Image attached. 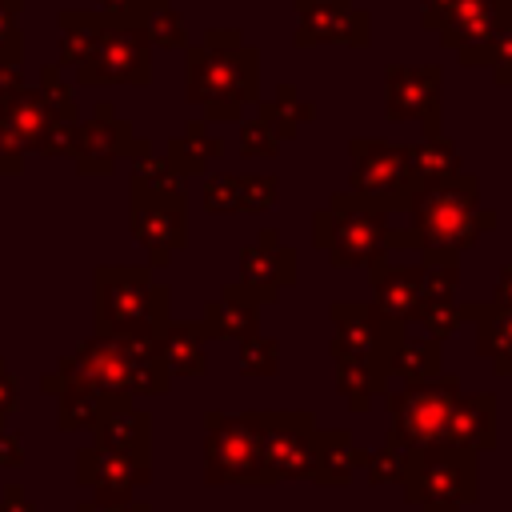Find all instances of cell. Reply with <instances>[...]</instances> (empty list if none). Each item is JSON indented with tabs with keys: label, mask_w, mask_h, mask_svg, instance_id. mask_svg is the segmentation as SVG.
<instances>
[{
	"label": "cell",
	"mask_w": 512,
	"mask_h": 512,
	"mask_svg": "<svg viewBox=\"0 0 512 512\" xmlns=\"http://www.w3.org/2000/svg\"><path fill=\"white\" fill-rule=\"evenodd\" d=\"M76 124H80V120H52V128L44 132V140H40L36 156H72Z\"/></svg>",
	"instance_id": "7dc6e473"
},
{
	"label": "cell",
	"mask_w": 512,
	"mask_h": 512,
	"mask_svg": "<svg viewBox=\"0 0 512 512\" xmlns=\"http://www.w3.org/2000/svg\"><path fill=\"white\" fill-rule=\"evenodd\" d=\"M160 356L168 364V376H204L208 372V352H204V332L200 324H184V320H168L156 336Z\"/></svg>",
	"instance_id": "f1b7e54d"
},
{
	"label": "cell",
	"mask_w": 512,
	"mask_h": 512,
	"mask_svg": "<svg viewBox=\"0 0 512 512\" xmlns=\"http://www.w3.org/2000/svg\"><path fill=\"white\" fill-rule=\"evenodd\" d=\"M316 432L320 428H316L312 412H264L260 456H264L268 488L280 480H304L312 472Z\"/></svg>",
	"instance_id": "4fadbf2b"
},
{
	"label": "cell",
	"mask_w": 512,
	"mask_h": 512,
	"mask_svg": "<svg viewBox=\"0 0 512 512\" xmlns=\"http://www.w3.org/2000/svg\"><path fill=\"white\" fill-rule=\"evenodd\" d=\"M128 224H132V240L148 252V268H164L188 244V212H184V200L132 196Z\"/></svg>",
	"instance_id": "2e32d148"
},
{
	"label": "cell",
	"mask_w": 512,
	"mask_h": 512,
	"mask_svg": "<svg viewBox=\"0 0 512 512\" xmlns=\"http://www.w3.org/2000/svg\"><path fill=\"white\" fill-rule=\"evenodd\" d=\"M152 152L148 140H140L132 132V124L124 116H116V108L108 100H100L92 108V116L84 124H76V144H72V160L84 176H104L116 168V160H136Z\"/></svg>",
	"instance_id": "7c38bea8"
},
{
	"label": "cell",
	"mask_w": 512,
	"mask_h": 512,
	"mask_svg": "<svg viewBox=\"0 0 512 512\" xmlns=\"http://www.w3.org/2000/svg\"><path fill=\"white\" fill-rule=\"evenodd\" d=\"M404 160H408L412 188L440 184V180L464 172V164H460V148H456L444 132H432V136H420L416 144H404Z\"/></svg>",
	"instance_id": "83f0119b"
},
{
	"label": "cell",
	"mask_w": 512,
	"mask_h": 512,
	"mask_svg": "<svg viewBox=\"0 0 512 512\" xmlns=\"http://www.w3.org/2000/svg\"><path fill=\"white\" fill-rule=\"evenodd\" d=\"M444 444L468 456H480L488 448H496V392H460L452 416H448V432Z\"/></svg>",
	"instance_id": "603a6c76"
},
{
	"label": "cell",
	"mask_w": 512,
	"mask_h": 512,
	"mask_svg": "<svg viewBox=\"0 0 512 512\" xmlns=\"http://www.w3.org/2000/svg\"><path fill=\"white\" fill-rule=\"evenodd\" d=\"M72 380H80V376H76V368H72V356H60V360H56V368L40 376V392H44V396H60Z\"/></svg>",
	"instance_id": "c3c4849f"
},
{
	"label": "cell",
	"mask_w": 512,
	"mask_h": 512,
	"mask_svg": "<svg viewBox=\"0 0 512 512\" xmlns=\"http://www.w3.org/2000/svg\"><path fill=\"white\" fill-rule=\"evenodd\" d=\"M144 4H148V0H100V12H108V16H128V20H140Z\"/></svg>",
	"instance_id": "9f6ffc18"
},
{
	"label": "cell",
	"mask_w": 512,
	"mask_h": 512,
	"mask_svg": "<svg viewBox=\"0 0 512 512\" xmlns=\"http://www.w3.org/2000/svg\"><path fill=\"white\" fill-rule=\"evenodd\" d=\"M260 308H264V296L248 284H224L216 300L204 304V316H200V332L204 340H248L260 332Z\"/></svg>",
	"instance_id": "44dd1931"
},
{
	"label": "cell",
	"mask_w": 512,
	"mask_h": 512,
	"mask_svg": "<svg viewBox=\"0 0 512 512\" xmlns=\"http://www.w3.org/2000/svg\"><path fill=\"white\" fill-rule=\"evenodd\" d=\"M364 464H368V452L352 440V432H344V428H320L316 432V456H312L308 480L320 484V488H340Z\"/></svg>",
	"instance_id": "d4e9b609"
},
{
	"label": "cell",
	"mask_w": 512,
	"mask_h": 512,
	"mask_svg": "<svg viewBox=\"0 0 512 512\" xmlns=\"http://www.w3.org/2000/svg\"><path fill=\"white\" fill-rule=\"evenodd\" d=\"M460 376L456 372H440L428 384H400L384 392L388 404V436L384 444L400 448V452H416V448H436L444 444L448 432V416L460 400Z\"/></svg>",
	"instance_id": "5b68a950"
},
{
	"label": "cell",
	"mask_w": 512,
	"mask_h": 512,
	"mask_svg": "<svg viewBox=\"0 0 512 512\" xmlns=\"http://www.w3.org/2000/svg\"><path fill=\"white\" fill-rule=\"evenodd\" d=\"M20 8H24V0H0V64H20V56H24Z\"/></svg>",
	"instance_id": "7bdbcfd3"
},
{
	"label": "cell",
	"mask_w": 512,
	"mask_h": 512,
	"mask_svg": "<svg viewBox=\"0 0 512 512\" xmlns=\"http://www.w3.org/2000/svg\"><path fill=\"white\" fill-rule=\"evenodd\" d=\"M92 316L100 336H160V328L172 320V292L152 276L148 264H100L92 272Z\"/></svg>",
	"instance_id": "277c9868"
},
{
	"label": "cell",
	"mask_w": 512,
	"mask_h": 512,
	"mask_svg": "<svg viewBox=\"0 0 512 512\" xmlns=\"http://www.w3.org/2000/svg\"><path fill=\"white\" fill-rule=\"evenodd\" d=\"M408 236L412 252L424 264H456L480 232H492L500 216L480 204V180L472 172H456L440 184H424L408 200Z\"/></svg>",
	"instance_id": "7a4b0ae2"
},
{
	"label": "cell",
	"mask_w": 512,
	"mask_h": 512,
	"mask_svg": "<svg viewBox=\"0 0 512 512\" xmlns=\"http://www.w3.org/2000/svg\"><path fill=\"white\" fill-rule=\"evenodd\" d=\"M296 12V48H316V44H348V48H368L372 40V16L356 8L352 0H292Z\"/></svg>",
	"instance_id": "5bb4252c"
},
{
	"label": "cell",
	"mask_w": 512,
	"mask_h": 512,
	"mask_svg": "<svg viewBox=\"0 0 512 512\" xmlns=\"http://www.w3.org/2000/svg\"><path fill=\"white\" fill-rule=\"evenodd\" d=\"M152 480V460H132L120 452H104L96 444L76 452V484L92 492L96 504H128L140 484Z\"/></svg>",
	"instance_id": "e0dca14e"
},
{
	"label": "cell",
	"mask_w": 512,
	"mask_h": 512,
	"mask_svg": "<svg viewBox=\"0 0 512 512\" xmlns=\"http://www.w3.org/2000/svg\"><path fill=\"white\" fill-rule=\"evenodd\" d=\"M0 512H36V504H32V496H28L20 484H4V492H0Z\"/></svg>",
	"instance_id": "f5cc1de1"
},
{
	"label": "cell",
	"mask_w": 512,
	"mask_h": 512,
	"mask_svg": "<svg viewBox=\"0 0 512 512\" xmlns=\"http://www.w3.org/2000/svg\"><path fill=\"white\" fill-rule=\"evenodd\" d=\"M328 320H332V340H328L332 360H360L380 376H388V356L400 344L404 324L384 316L372 300H332Z\"/></svg>",
	"instance_id": "30bf717a"
},
{
	"label": "cell",
	"mask_w": 512,
	"mask_h": 512,
	"mask_svg": "<svg viewBox=\"0 0 512 512\" xmlns=\"http://www.w3.org/2000/svg\"><path fill=\"white\" fill-rule=\"evenodd\" d=\"M16 408H20V384H16V372L0 360V420H8Z\"/></svg>",
	"instance_id": "816d5d0a"
},
{
	"label": "cell",
	"mask_w": 512,
	"mask_h": 512,
	"mask_svg": "<svg viewBox=\"0 0 512 512\" xmlns=\"http://www.w3.org/2000/svg\"><path fill=\"white\" fill-rule=\"evenodd\" d=\"M76 512H152L144 500H128V504H96V500H80Z\"/></svg>",
	"instance_id": "6f0895ef"
},
{
	"label": "cell",
	"mask_w": 512,
	"mask_h": 512,
	"mask_svg": "<svg viewBox=\"0 0 512 512\" xmlns=\"http://www.w3.org/2000/svg\"><path fill=\"white\" fill-rule=\"evenodd\" d=\"M260 436H264V412H240V416L208 412L204 416V480L268 488Z\"/></svg>",
	"instance_id": "52a82bcc"
},
{
	"label": "cell",
	"mask_w": 512,
	"mask_h": 512,
	"mask_svg": "<svg viewBox=\"0 0 512 512\" xmlns=\"http://www.w3.org/2000/svg\"><path fill=\"white\" fill-rule=\"evenodd\" d=\"M148 80H152V44H148L140 20L104 12V28H100L88 60L76 68V84H88V88L136 84V88H144Z\"/></svg>",
	"instance_id": "9c48e42d"
},
{
	"label": "cell",
	"mask_w": 512,
	"mask_h": 512,
	"mask_svg": "<svg viewBox=\"0 0 512 512\" xmlns=\"http://www.w3.org/2000/svg\"><path fill=\"white\" fill-rule=\"evenodd\" d=\"M492 304L496 308H512V264H504L496 272V284H492Z\"/></svg>",
	"instance_id": "db71d44e"
},
{
	"label": "cell",
	"mask_w": 512,
	"mask_h": 512,
	"mask_svg": "<svg viewBox=\"0 0 512 512\" xmlns=\"http://www.w3.org/2000/svg\"><path fill=\"white\" fill-rule=\"evenodd\" d=\"M24 88V76H20V64H0V104L8 96H16Z\"/></svg>",
	"instance_id": "11a10c76"
},
{
	"label": "cell",
	"mask_w": 512,
	"mask_h": 512,
	"mask_svg": "<svg viewBox=\"0 0 512 512\" xmlns=\"http://www.w3.org/2000/svg\"><path fill=\"white\" fill-rule=\"evenodd\" d=\"M20 168H24V152H16L12 144L0 140V176L4 172H20Z\"/></svg>",
	"instance_id": "680465c9"
},
{
	"label": "cell",
	"mask_w": 512,
	"mask_h": 512,
	"mask_svg": "<svg viewBox=\"0 0 512 512\" xmlns=\"http://www.w3.org/2000/svg\"><path fill=\"white\" fill-rule=\"evenodd\" d=\"M100 28H104V12H76V8L60 12V56H56V64L76 72L88 60Z\"/></svg>",
	"instance_id": "1f68e13d"
},
{
	"label": "cell",
	"mask_w": 512,
	"mask_h": 512,
	"mask_svg": "<svg viewBox=\"0 0 512 512\" xmlns=\"http://www.w3.org/2000/svg\"><path fill=\"white\" fill-rule=\"evenodd\" d=\"M240 284L256 288L264 304H276L280 288L296 284V248L280 244L276 228H260V236L240 248Z\"/></svg>",
	"instance_id": "ac0fdd59"
},
{
	"label": "cell",
	"mask_w": 512,
	"mask_h": 512,
	"mask_svg": "<svg viewBox=\"0 0 512 512\" xmlns=\"http://www.w3.org/2000/svg\"><path fill=\"white\" fill-rule=\"evenodd\" d=\"M372 272V304L392 316L396 324H408L416 304H420V276H424V264L412 260V264H400V260H388V256H376L368 264Z\"/></svg>",
	"instance_id": "7402d4cb"
},
{
	"label": "cell",
	"mask_w": 512,
	"mask_h": 512,
	"mask_svg": "<svg viewBox=\"0 0 512 512\" xmlns=\"http://www.w3.org/2000/svg\"><path fill=\"white\" fill-rule=\"evenodd\" d=\"M348 192L372 208L392 212H408L412 200V176H408V160H404V144L380 140V136H356L348 140Z\"/></svg>",
	"instance_id": "ba28073f"
},
{
	"label": "cell",
	"mask_w": 512,
	"mask_h": 512,
	"mask_svg": "<svg viewBox=\"0 0 512 512\" xmlns=\"http://www.w3.org/2000/svg\"><path fill=\"white\" fill-rule=\"evenodd\" d=\"M424 264V260H420ZM456 288H460V264H424V276H420V304L432 300V304H452L456 300Z\"/></svg>",
	"instance_id": "f35d334b"
},
{
	"label": "cell",
	"mask_w": 512,
	"mask_h": 512,
	"mask_svg": "<svg viewBox=\"0 0 512 512\" xmlns=\"http://www.w3.org/2000/svg\"><path fill=\"white\" fill-rule=\"evenodd\" d=\"M384 116L392 124L420 120L424 136L444 132V68L440 64H388Z\"/></svg>",
	"instance_id": "8fae6325"
},
{
	"label": "cell",
	"mask_w": 512,
	"mask_h": 512,
	"mask_svg": "<svg viewBox=\"0 0 512 512\" xmlns=\"http://www.w3.org/2000/svg\"><path fill=\"white\" fill-rule=\"evenodd\" d=\"M272 104H276V112H280L288 124H296V128H300V124H308V120H316V104H312V100H304V96H300V88H296V84H288V80H284V84H276Z\"/></svg>",
	"instance_id": "f6af8a7d"
},
{
	"label": "cell",
	"mask_w": 512,
	"mask_h": 512,
	"mask_svg": "<svg viewBox=\"0 0 512 512\" xmlns=\"http://www.w3.org/2000/svg\"><path fill=\"white\" fill-rule=\"evenodd\" d=\"M240 372L244 376H276L280 372V340L264 336V332L240 340Z\"/></svg>",
	"instance_id": "74e56055"
},
{
	"label": "cell",
	"mask_w": 512,
	"mask_h": 512,
	"mask_svg": "<svg viewBox=\"0 0 512 512\" xmlns=\"http://www.w3.org/2000/svg\"><path fill=\"white\" fill-rule=\"evenodd\" d=\"M440 344L444 340H432V336H424V340L400 336V344L388 356V380H396V384H428V380H436L444 372Z\"/></svg>",
	"instance_id": "4dcf8cb0"
},
{
	"label": "cell",
	"mask_w": 512,
	"mask_h": 512,
	"mask_svg": "<svg viewBox=\"0 0 512 512\" xmlns=\"http://www.w3.org/2000/svg\"><path fill=\"white\" fill-rule=\"evenodd\" d=\"M332 364H336V392L344 396V404L352 412H368L392 388L388 376H380L376 368H368L360 360H332Z\"/></svg>",
	"instance_id": "d6a6232c"
},
{
	"label": "cell",
	"mask_w": 512,
	"mask_h": 512,
	"mask_svg": "<svg viewBox=\"0 0 512 512\" xmlns=\"http://www.w3.org/2000/svg\"><path fill=\"white\" fill-rule=\"evenodd\" d=\"M400 488L416 512H460L476 504V456L448 444L404 452Z\"/></svg>",
	"instance_id": "8992f818"
},
{
	"label": "cell",
	"mask_w": 512,
	"mask_h": 512,
	"mask_svg": "<svg viewBox=\"0 0 512 512\" xmlns=\"http://www.w3.org/2000/svg\"><path fill=\"white\" fill-rule=\"evenodd\" d=\"M512 28V0H460L452 20L440 28V44L456 48L460 68H484L488 44Z\"/></svg>",
	"instance_id": "9a60e30c"
},
{
	"label": "cell",
	"mask_w": 512,
	"mask_h": 512,
	"mask_svg": "<svg viewBox=\"0 0 512 512\" xmlns=\"http://www.w3.org/2000/svg\"><path fill=\"white\" fill-rule=\"evenodd\" d=\"M24 464V432L16 428H0V468H20Z\"/></svg>",
	"instance_id": "f907efd6"
},
{
	"label": "cell",
	"mask_w": 512,
	"mask_h": 512,
	"mask_svg": "<svg viewBox=\"0 0 512 512\" xmlns=\"http://www.w3.org/2000/svg\"><path fill=\"white\" fill-rule=\"evenodd\" d=\"M184 96L204 108V124H240L260 100V48L240 28H208L184 48Z\"/></svg>",
	"instance_id": "6da1fadb"
},
{
	"label": "cell",
	"mask_w": 512,
	"mask_h": 512,
	"mask_svg": "<svg viewBox=\"0 0 512 512\" xmlns=\"http://www.w3.org/2000/svg\"><path fill=\"white\" fill-rule=\"evenodd\" d=\"M132 196H164V200H184V176L164 160V156H136L132 160Z\"/></svg>",
	"instance_id": "e575fe53"
},
{
	"label": "cell",
	"mask_w": 512,
	"mask_h": 512,
	"mask_svg": "<svg viewBox=\"0 0 512 512\" xmlns=\"http://www.w3.org/2000/svg\"><path fill=\"white\" fill-rule=\"evenodd\" d=\"M104 404H108L104 392H96V388L84 384V380H72V384L56 396V428H60V432H80V428L92 432V424L100 420Z\"/></svg>",
	"instance_id": "836d02e7"
},
{
	"label": "cell",
	"mask_w": 512,
	"mask_h": 512,
	"mask_svg": "<svg viewBox=\"0 0 512 512\" xmlns=\"http://www.w3.org/2000/svg\"><path fill=\"white\" fill-rule=\"evenodd\" d=\"M312 244L328 256L332 268H356L372 264L376 256L412 252L408 228H392L384 208H372L352 192H332L328 208L312 216Z\"/></svg>",
	"instance_id": "3957f363"
},
{
	"label": "cell",
	"mask_w": 512,
	"mask_h": 512,
	"mask_svg": "<svg viewBox=\"0 0 512 512\" xmlns=\"http://www.w3.org/2000/svg\"><path fill=\"white\" fill-rule=\"evenodd\" d=\"M300 128L288 124L272 100H256L252 112L240 120V152L252 160V156H276L284 140H292Z\"/></svg>",
	"instance_id": "f546056e"
},
{
	"label": "cell",
	"mask_w": 512,
	"mask_h": 512,
	"mask_svg": "<svg viewBox=\"0 0 512 512\" xmlns=\"http://www.w3.org/2000/svg\"><path fill=\"white\" fill-rule=\"evenodd\" d=\"M364 476H368V484H376V488H380V484H400V480H404V452L392 448V444L368 452Z\"/></svg>",
	"instance_id": "ee69618b"
},
{
	"label": "cell",
	"mask_w": 512,
	"mask_h": 512,
	"mask_svg": "<svg viewBox=\"0 0 512 512\" xmlns=\"http://www.w3.org/2000/svg\"><path fill=\"white\" fill-rule=\"evenodd\" d=\"M0 428H4V420H0Z\"/></svg>",
	"instance_id": "91938a15"
},
{
	"label": "cell",
	"mask_w": 512,
	"mask_h": 512,
	"mask_svg": "<svg viewBox=\"0 0 512 512\" xmlns=\"http://www.w3.org/2000/svg\"><path fill=\"white\" fill-rule=\"evenodd\" d=\"M220 156H224V140L212 136V124H204V120H188L184 132H176V136L168 140V148H164V160H168L184 180H188V176H204L208 164L220 160Z\"/></svg>",
	"instance_id": "4316f807"
},
{
	"label": "cell",
	"mask_w": 512,
	"mask_h": 512,
	"mask_svg": "<svg viewBox=\"0 0 512 512\" xmlns=\"http://www.w3.org/2000/svg\"><path fill=\"white\" fill-rule=\"evenodd\" d=\"M456 4H460V0H424V4H420V28L440 32V28L452 20Z\"/></svg>",
	"instance_id": "681fc988"
},
{
	"label": "cell",
	"mask_w": 512,
	"mask_h": 512,
	"mask_svg": "<svg viewBox=\"0 0 512 512\" xmlns=\"http://www.w3.org/2000/svg\"><path fill=\"white\" fill-rule=\"evenodd\" d=\"M484 68H492V80H496L500 88H512V28L500 32V36L488 44V64H484Z\"/></svg>",
	"instance_id": "bcb514c9"
},
{
	"label": "cell",
	"mask_w": 512,
	"mask_h": 512,
	"mask_svg": "<svg viewBox=\"0 0 512 512\" xmlns=\"http://www.w3.org/2000/svg\"><path fill=\"white\" fill-rule=\"evenodd\" d=\"M200 200H204V212H212V216L240 212V176H232V172H212V176L204 180Z\"/></svg>",
	"instance_id": "ab89813d"
},
{
	"label": "cell",
	"mask_w": 512,
	"mask_h": 512,
	"mask_svg": "<svg viewBox=\"0 0 512 512\" xmlns=\"http://www.w3.org/2000/svg\"><path fill=\"white\" fill-rule=\"evenodd\" d=\"M48 128H52V116L36 88L24 84L16 96L0 104V140L12 144L16 152H36Z\"/></svg>",
	"instance_id": "484cf974"
},
{
	"label": "cell",
	"mask_w": 512,
	"mask_h": 512,
	"mask_svg": "<svg viewBox=\"0 0 512 512\" xmlns=\"http://www.w3.org/2000/svg\"><path fill=\"white\" fill-rule=\"evenodd\" d=\"M280 200V176H268V172H252V176H240V212H268L272 204Z\"/></svg>",
	"instance_id": "60d3db41"
},
{
	"label": "cell",
	"mask_w": 512,
	"mask_h": 512,
	"mask_svg": "<svg viewBox=\"0 0 512 512\" xmlns=\"http://www.w3.org/2000/svg\"><path fill=\"white\" fill-rule=\"evenodd\" d=\"M92 444L132 460H152V416L140 412L132 396H108L100 420L92 424Z\"/></svg>",
	"instance_id": "d6986e66"
},
{
	"label": "cell",
	"mask_w": 512,
	"mask_h": 512,
	"mask_svg": "<svg viewBox=\"0 0 512 512\" xmlns=\"http://www.w3.org/2000/svg\"><path fill=\"white\" fill-rule=\"evenodd\" d=\"M44 108L52 120H76V88L64 80V68L60 64H44L40 68V84H36Z\"/></svg>",
	"instance_id": "8d00e7d4"
},
{
	"label": "cell",
	"mask_w": 512,
	"mask_h": 512,
	"mask_svg": "<svg viewBox=\"0 0 512 512\" xmlns=\"http://www.w3.org/2000/svg\"><path fill=\"white\" fill-rule=\"evenodd\" d=\"M460 320L476 324V352L492 364L496 376H512V308L492 300H460Z\"/></svg>",
	"instance_id": "cb8c5ba5"
},
{
	"label": "cell",
	"mask_w": 512,
	"mask_h": 512,
	"mask_svg": "<svg viewBox=\"0 0 512 512\" xmlns=\"http://www.w3.org/2000/svg\"><path fill=\"white\" fill-rule=\"evenodd\" d=\"M140 28L152 48H164V52L188 48V28H184V16L172 8V0H148L140 12Z\"/></svg>",
	"instance_id": "d590c367"
},
{
	"label": "cell",
	"mask_w": 512,
	"mask_h": 512,
	"mask_svg": "<svg viewBox=\"0 0 512 512\" xmlns=\"http://www.w3.org/2000/svg\"><path fill=\"white\" fill-rule=\"evenodd\" d=\"M68 356H72L76 376L84 384H92L96 392H104V396H132V360H128V352L120 348L116 336L92 332Z\"/></svg>",
	"instance_id": "ffe728a7"
},
{
	"label": "cell",
	"mask_w": 512,
	"mask_h": 512,
	"mask_svg": "<svg viewBox=\"0 0 512 512\" xmlns=\"http://www.w3.org/2000/svg\"><path fill=\"white\" fill-rule=\"evenodd\" d=\"M412 320H416L432 340H448V336L464 324V320H460V300H452V304H432V300H424V304H416Z\"/></svg>",
	"instance_id": "b9f144b4"
}]
</instances>
